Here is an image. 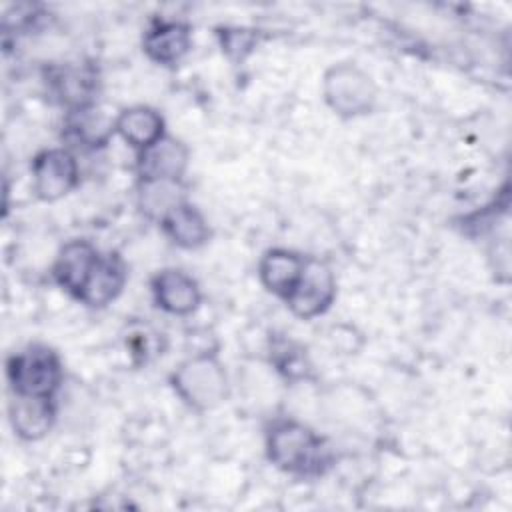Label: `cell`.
Listing matches in <instances>:
<instances>
[{
  "label": "cell",
  "mask_w": 512,
  "mask_h": 512,
  "mask_svg": "<svg viewBox=\"0 0 512 512\" xmlns=\"http://www.w3.org/2000/svg\"><path fill=\"white\" fill-rule=\"evenodd\" d=\"M266 454L278 470L298 476L320 474L328 464L324 440L296 420L272 424L266 434Z\"/></svg>",
  "instance_id": "1"
},
{
  "label": "cell",
  "mask_w": 512,
  "mask_h": 512,
  "mask_svg": "<svg viewBox=\"0 0 512 512\" xmlns=\"http://www.w3.org/2000/svg\"><path fill=\"white\" fill-rule=\"evenodd\" d=\"M178 398L194 410H212L228 398V376L214 354L186 358L170 376Z\"/></svg>",
  "instance_id": "2"
},
{
  "label": "cell",
  "mask_w": 512,
  "mask_h": 512,
  "mask_svg": "<svg viewBox=\"0 0 512 512\" xmlns=\"http://www.w3.org/2000/svg\"><path fill=\"white\" fill-rule=\"evenodd\" d=\"M6 376L12 394L32 398H54L62 384V362L44 344H30L8 358Z\"/></svg>",
  "instance_id": "3"
},
{
  "label": "cell",
  "mask_w": 512,
  "mask_h": 512,
  "mask_svg": "<svg viewBox=\"0 0 512 512\" xmlns=\"http://www.w3.org/2000/svg\"><path fill=\"white\" fill-rule=\"evenodd\" d=\"M326 104L342 118L368 114L376 104V84L368 72L352 62H340L326 70L322 80Z\"/></svg>",
  "instance_id": "4"
},
{
  "label": "cell",
  "mask_w": 512,
  "mask_h": 512,
  "mask_svg": "<svg viewBox=\"0 0 512 512\" xmlns=\"http://www.w3.org/2000/svg\"><path fill=\"white\" fill-rule=\"evenodd\" d=\"M336 298V278L332 268L316 258H306L304 272L292 290V294L284 300L290 312L302 320L316 318L324 314Z\"/></svg>",
  "instance_id": "5"
},
{
  "label": "cell",
  "mask_w": 512,
  "mask_h": 512,
  "mask_svg": "<svg viewBox=\"0 0 512 512\" xmlns=\"http://www.w3.org/2000/svg\"><path fill=\"white\" fill-rule=\"evenodd\" d=\"M78 184L76 156L66 148H48L32 160V188L44 202L64 198Z\"/></svg>",
  "instance_id": "6"
},
{
  "label": "cell",
  "mask_w": 512,
  "mask_h": 512,
  "mask_svg": "<svg viewBox=\"0 0 512 512\" xmlns=\"http://www.w3.org/2000/svg\"><path fill=\"white\" fill-rule=\"evenodd\" d=\"M98 260L100 252L94 244H90L88 240H70L60 248L52 268V276L60 288H64L70 296L78 300Z\"/></svg>",
  "instance_id": "7"
},
{
  "label": "cell",
  "mask_w": 512,
  "mask_h": 512,
  "mask_svg": "<svg viewBox=\"0 0 512 512\" xmlns=\"http://www.w3.org/2000/svg\"><path fill=\"white\" fill-rule=\"evenodd\" d=\"M152 294L158 308L174 316L192 314L202 300L198 282L180 268H164L152 278Z\"/></svg>",
  "instance_id": "8"
},
{
  "label": "cell",
  "mask_w": 512,
  "mask_h": 512,
  "mask_svg": "<svg viewBox=\"0 0 512 512\" xmlns=\"http://www.w3.org/2000/svg\"><path fill=\"white\" fill-rule=\"evenodd\" d=\"M186 168H188V148L172 136H164L150 148L138 152L140 180L182 182Z\"/></svg>",
  "instance_id": "9"
},
{
  "label": "cell",
  "mask_w": 512,
  "mask_h": 512,
  "mask_svg": "<svg viewBox=\"0 0 512 512\" xmlns=\"http://www.w3.org/2000/svg\"><path fill=\"white\" fill-rule=\"evenodd\" d=\"M304 264H306L304 256L286 248H272L264 252V256L260 258L258 276L262 286L268 292L286 300L296 288L304 272Z\"/></svg>",
  "instance_id": "10"
},
{
  "label": "cell",
  "mask_w": 512,
  "mask_h": 512,
  "mask_svg": "<svg viewBox=\"0 0 512 512\" xmlns=\"http://www.w3.org/2000/svg\"><path fill=\"white\" fill-rule=\"evenodd\" d=\"M192 46V34L190 28L182 22H154L144 38H142V50L146 56L156 64H176L180 62Z\"/></svg>",
  "instance_id": "11"
},
{
  "label": "cell",
  "mask_w": 512,
  "mask_h": 512,
  "mask_svg": "<svg viewBox=\"0 0 512 512\" xmlns=\"http://www.w3.org/2000/svg\"><path fill=\"white\" fill-rule=\"evenodd\" d=\"M8 414L16 436H20L22 440H40L50 432L56 410L52 398L12 394Z\"/></svg>",
  "instance_id": "12"
},
{
  "label": "cell",
  "mask_w": 512,
  "mask_h": 512,
  "mask_svg": "<svg viewBox=\"0 0 512 512\" xmlns=\"http://www.w3.org/2000/svg\"><path fill=\"white\" fill-rule=\"evenodd\" d=\"M124 284H126V266L122 258L116 254H106V256L100 254V260L78 300L90 308H104L118 298Z\"/></svg>",
  "instance_id": "13"
},
{
  "label": "cell",
  "mask_w": 512,
  "mask_h": 512,
  "mask_svg": "<svg viewBox=\"0 0 512 512\" xmlns=\"http://www.w3.org/2000/svg\"><path fill=\"white\" fill-rule=\"evenodd\" d=\"M116 134L134 150L142 152L164 138V120L150 106H132L116 116Z\"/></svg>",
  "instance_id": "14"
},
{
  "label": "cell",
  "mask_w": 512,
  "mask_h": 512,
  "mask_svg": "<svg viewBox=\"0 0 512 512\" xmlns=\"http://www.w3.org/2000/svg\"><path fill=\"white\" fill-rule=\"evenodd\" d=\"M160 226L176 246L186 250L200 248L210 238V226L204 214L186 200L180 202L176 208H172L160 220Z\"/></svg>",
  "instance_id": "15"
},
{
  "label": "cell",
  "mask_w": 512,
  "mask_h": 512,
  "mask_svg": "<svg viewBox=\"0 0 512 512\" xmlns=\"http://www.w3.org/2000/svg\"><path fill=\"white\" fill-rule=\"evenodd\" d=\"M182 182L176 180H140L138 186V208L140 212L160 222L172 208L184 202Z\"/></svg>",
  "instance_id": "16"
},
{
  "label": "cell",
  "mask_w": 512,
  "mask_h": 512,
  "mask_svg": "<svg viewBox=\"0 0 512 512\" xmlns=\"http://www.w3.org/2000/svg\"><path fill=\"white\" fill-rule=\"evenodd\" d=\"M116 118H108L104 112H100L94 106L70 112L68 130L76 142L82 146H102L108 142V138L116 132L114 128Z\"/></svg>",
  "instance_id": "17"
},
{
  "label": "cell",
  "mask_w": 512,
  "mask_h": 512,
  "mask_svg": "<svg viewBox=\"0 0 512 512\" xmlns=\"http://www.w3.org/2000/svg\"><path fill=\"white\" fill-rule=\"evenodd\" d=\"M270 360L288 380H304L310 374V362L304 354V348L290 340H276L270 348Z\"/></svg>",
  "instance_id": "18"
},
{
  "label": "cell",
  "mask_w": 512,
  "mask_h": 512,
  "mask_svg": "<svg viewBox=\"0 0 512 512\" xmlns=\"http://www.w3.org/2000/svg\"><path fill=\"white\" fill-rule=\"evenodd\" d=\"M222 52L232 60H244L256 46V34L246 28H222L218 32Z\"/></svg>",
  "instance_id": "19"
}]
</instances>
